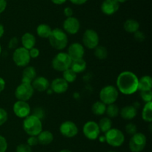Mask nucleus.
Segmentation results:
<instances>
[{
  "label": "nucleus",
  "instance_id": "obj_1",
  "mask_svg": "<svg viewBox=\"0 0 152 152\" xmlns=\"http://www.w3.org/2000/svg\"><path fill=\"white\" fill-rule=\"evenodd\" d=\"M138 80L137 75L132 72H122L117 76V89L123 95H132L138 90Z\"/></svg>",
  "mask_w": 152,
  "mask_h": 152
},
{
  "label": "nucleus",
  "instance_id": "obj_2",
  "mask_svg": "<svg viewBox=\"0 0 152 152\" xmlns=\"http://www.w3.org/2000/svg\"><path fill=\"white\" fill-rule=\"evenodd\" d=\"M48 39L50 46L56 50H62L68 46V35L64 30L61 28H56L52 29L51 33Z\"/></svg>",
  "mask_w": 152,
  "mask_h": 152
},
{
  "label": "nucleus",
  "instance_id": "obj_3",
  "mask_svg": "<svg viewBox=\"0 0 152 152\" xmlns=\"http://www.w3.org/2000/svg\"><path fill=\"white\" fill-rule=\"evenodd\" d=\"M22 128L28 135L37 136L42 131V120L34 114L29 115L24 119Z\"/></svg>",
  "mask_w": 152,
  "mask_h": 152
},
{
  "label": "nucleus",
  "instance_id": "obj_4",
  "mask_svg": "<svg viewBox=\"0 0 152 152\" xmlns=\"http://www.w3.org/2000/svg\"><path fill=\"white\" fill-rule=\"evenodd\" d=\"M118 97V89L113 85H107L104 86L99 92V100L106 105L115 103Z\"/></svg>",
  "mask_w": 152,
  "mask_h": 152
},
{
  "label": "nucleus",
  "instance_id": "obj_5",
  "mask_svg": "<svg viewBox=\"0 0 152 152\" xmlns=\"http://www.w3.org/2000/svg\"><path fill=\"white\" fill-rule=\"evenodd\" d=\"M72 60L67 52H59L52 60V67L58 72H64L71 66Z\"/></svg>",
  "mask_w": 152,
  "mask_h": 152
},
{
  "label": "nucleus",
  "instance_id": "obj_6",
  "mask_svg": "<svg viewBox=\"0 0 152 152\" xmlns=\"http://www.w3.org/2000/svg\"><path fill=\"white\" fill-rule=\"evenodd\" d=\"M105 142L112 147H120L124 143L125 136L123 131L117 128H112L105 134Z\"/></svg>",
  "mask_w": 152,
  "mask_h": 152
},
{
  "label": "nucleus",
  "instance_id": "obj_7",
  "mask_svg": "<svg viewBox=\"0 0 152 152\" xmlns=\"http://www.w3.org/2000/svg\"><path fill=\"white\" fill-rule=\"evenodd\" d=\"M29 50L24 47H17L13 53V61L19 67H25L31 61Z\"/></svg>",
  "mask_w": 152,
  "mask_h": 152
},
{
  "label": "nucleus",
  "instance_id": "obj_8",
  "mask_svg": "<svg viewBox=\"0 0 152 152\" xmlns=\"http://www.w3.org/2000/svg\"><path fill=\"white\" fill-rule=\"evenodd\" d=\"M34 89L31 83H22L16 88L15 90V97L19 101H28L34 95Z\"/></svg>",
  "mask_w": 152,
  "mask_h": 152
},
{
  "label": "nucleus",
  "instance_id": "obj_9",
  "mask_svg": "<svg viewBox=\"0 0 152 152\" xmlns=\"http://www.w3.org/2000/svg\"><path fill=\"white\" fill-rule=\"evenodd\" d=\"M146 137L142 133H137L132 136L129 141V148L132 152H141L145 148Z\"/></svg>",
  "mask_w": 152,
  "mask_h": 152
},
{
  "label": "nucleus",
  "instance_id": "obj_10",
  "mask_svg": "<svg viewBox=\"0 0 152 152\" xmlns=\"http://www.w3.org/2000/svg\"><path fill=\"white\" fill-rule=\"evenodd\" d=\"M99 34L93 29H87L85 31L83 36V46L88 49H94L99 46Z\"/></svg>",
  "mask_w": 152,
  "mask_h": 152
},
{
  "label": "nucleus",
  "instance_id": "obj_11",
  "mask_svg": "<svg viewBox=\"0 0 152 152\" xmlns=\"http://www.w3.org/2000/svg\"><path fill=\"white\" fill-rule=\"evenodd\" d=\"M83 132L87 139L90 140H95L99 137L100 130L97 122L94 121H88L83 125Z\"/></svg>",
  "mask_w": 152,
  "mask_h": 152
},
{
  "label": "nucleus",
  "instance_id": "obj_12",
  "mask_svg": "<svg viewBox=\"0 0 152 152\" xmlns=\"http://www.w3.org/2000/svg\"><path fill=\"white\" fill-rule=\"evenodd\" d=\"M59 132L63 137L73 138L78 134L79 129L77 125L72 121H65L59 126Z\"/></svg>",
  "mask_w": 152,
  "mask_h": 152
},
{
  "label": "nucleus",
  "instance_id": "obj_13",
  "mask_svg": "<svg viewBox=\"0 0 152 152\" xmlns=\"http://www.w3.org/2000/svg\"><path fill=\"white\" fill-rule=\"evenodd\" d=\"M31 107L28 101L18 100L13 104V113L17 117L21 118V119H25V117L29 116L31 113Z\"/></svg>",
  "mask_w": 152,
  "mask_h": 152
},
{
  "label": "nucleus",
  "instance_id": "obj_14",
  "mask_svg": "<svg viewBox=\"0 0 152 152\" xmlns=\"http://www.w3.org/2000/svg\"><path fill=\"white\" fill-rule=\"evenodd\" d=\"M80 29V22L74 16L67 17L63 22V30L66 34H76Z\"/></svg>",
  "mask_w": 152,
  "mask_h": 152
},
{
  "label": "nucleus",
  "instance_id": "obj_15",
  "mask_svg": "<svg viewBox=\"0 0 152 152\" xmlns=\"http://www.w3.org/2000/svg\"><path fill=\"white\" fill-rule=\"evenodd\" d=\"M67 53L72 61L80 59V58H83L85 55V48L81 43H74L69 46Z\"/></svg>",
  "mask_w": 152,
  "mask_h": 152
},
{
  "label": "nucleus",
  "instance_id": "obj_16",
  "mask_svg": "<svg viewBox=\"0 0 152 152\" xmlns=\"http://www.w3.org/2000/svg\"><path fill=\"white\" fill-rule=\"evenodd\" d=\"M120 8V3L117 0H104L101 4V10L108 16L114 14Z\"/></svg>",
  "mask_w": 152,
  "mask_h": 152
},
{
  "label": "nucleus",
  "instance_id": "obj_17",
  "mask_svg": "<svg viewBox=\"0 0 152 152\" xmlns=\"http://www.w3.org/2000/svg\"><path fill=\"white\" fill-rule=\"evenodd\" d=\"M69 83L64 80L62 77H57L52 80L50 85V88L52 92L56 94H62L66 92L68 89Z\"/></svg>",
  "mask_w": 152,
  "mask_h": 152
},
{
  "label": "nucleus",
  "instance_id": "obj_18",
  "mask_svg": "<svg viewBox=\"0 0 152 152\" xmlns=\"http://www.w3.org/2000/svg\"><path fill=\"white\" fill-rule=\"evenodd\" d=\"M31 85L34 90H37L38 92H45L50 88V83L48 79L43 76H38V77L37 76L36 78L32 81Z\"/></svg>",
  "mask_w": 152,
  "mask_h": 152
},
{
  "label": "nucleus",
  "instance_id": "obj_19",
  "mask_svg": "<svg viewBox=\"0 0 152 152\" xmlns=\"http://www.w3.org/2000/svg\"><path fill=\"white\" fill-rule=\"evenodd\" d=\"M120 115L125 120H132L137 115V108L134 105H126L120 110Z\"/></svg>",
  "mask_w": 152,
  "mask_h": 152
},
{
  "label": "nucleus",
  "instance_id": "obj_20",
  "mask_svg": "<svg viewBox=\"0 0 152 152\" xmlns=\"http://www.w3.org/2000/svg\"><path fill=\"white\" fill-rule=\"evenodd\" d=\"M37 77V71L34 66H27L22 72V82L23 83H31L33 80Z\"/></svg>",
  "mask_w": 152,
  "mask_h": 152
},
{
  "label": "nucleus",
  "instance_id": "obj_21",
  "mask_svg": "<svg viewBox=\"0 0 152 152\" xmlns=\"http://www.w3.org/2000/svg\"><path fill=\"white\" fill-rule=\"evenodd\" d=\"M22 47L25 48L28 50H30L32 48L35 47L36 37L33 34L30 32H26L22 36L21 38Z\"/></svg>",
  "mask_w": 152,
  "mask_h": 152
},
{
  "label": "nucleus",
  "instance_id": "obj_22",
  "mask_svg": "<svg viewBox=\"0 0 152 152\" xmlns=\"http://www.w3.org/2000/svg\"><path fill=\"white\" fill-rule=\"evenodd\" d=\"M37 137L38 139L39 143L42 145H47L50 144L53 140V134L48 130L42 131Z\"/></svg>",
  "mask_w": 152,
  "mask_h": 152
},
{
  "label": "nucleus",
  "instance_id": "obj_23",
  "mask_svg": "<svg viewBox=\"0 0 152 152\" xmlns=\"http://www.w3.org/2000/svg\"><path fill=\"white\" fill-rule=\"evenodd\" d=\"M86 67H87V63H86V61L83 58H80V59L73 60L70 68L74 72H76L77 74H79V73L83 72L86 69Z\"/></svg>",
  "mask_w": 152,
  "mask_h": 152
},
{
  "label": "nucleus",
  "instance_id": "obj_24",
  "mask_svg": "<svg viewBox=\"0 0 152 152\" xmlns=\"http://www.w3.org/2000/svg\"><path fill=\"white\" fill-rule=\"evenodd\" d=\"M152 88V78L150 75H144L138 80V90H151Z\"/></svg>",
  "mask_w": 152,
  "mask_h": 152
},
{
  "label": "nucleus",
  "instance_id": "obj_25",
  "mask_svg": "<svg viewBox=\"0 0 152 152\" xmlns=\"http://www.w3.org/2000/svg\"><path fill=\"white\" fill-rule=\"evenodd\" d=\"M123 28H124L125 31H127L128 33L134 34L136 31H139L140 23L136 19H127L124 22V24H123Z\"/></svg>",
  "mask_w": 152,
  "mask_h": 152
},
{
  "label": "nucleus",
  "instance_id": "obj_26",
  "mask_svg": "<svg viewBox=\"0 0 152 152\" xmlns=\"http://www.w3.org/2000/svg\"><path fill=\"white\" fill-rule=\"evenodd\" d=\"M52 29L50 25L47 24H40L37 28V34L41 38H48Z\"/></svg>",
  "mask_w": 152,
  "mask_h": 152
},
{
  "label": "nucleus",
  "instance_id": "obj_27",
  "mask_svg": "<svg viewBox=\"0 0 152 152\" xmlns=\"http://www.w3.org/2000/svg\"><path fill=\"white\" fill-rule=\"evenodd\" d=\"M106 104L101 101H97L94 103L91 106V111L96 116H102L105 113Z\"/></svg>",
  "mask_w": 152,
  "mask_h": 152
},
{
  "label": "nucleus",
  "instance_id": "obj_28",
  "mask_svg": "<svg viewBox=\"0 0 152 152\" xmlns=\"http://www.w3.org/2000/svg\"><path fill=\"white\" fill-rule=\"evenodd\" d=\"M99 130H100V132L102 133H106L107 131H109L111 128H112V121L110 118H108V116H105V117L101 118L100 120L99 121Z\"/></svg>",
  "mask_w": 152,
  "mask_h": 152
},
{
  "label": "nucleus",
  "instance_id": "obj_29",
  "mask_svg": "<svg viewBox=\"0 0 152 152\" xmlns=\"http://www.w3.org/2000/svg\"><path fill=\"white\" fill-rule=\"evenodd\" d=\"M142 118L145 122H151L152 121V102L145 103L142 110Z\"/></svg>",
  "mask_w": 152,
  "mask_h": 152
},
{
  "label": "nucleus",
  "instance_id": "obj_30",
  "mask_svg": "<svg viewBox=\"0 0 152 152\" xmlns=\"http://www.w3.org/2000/svg\"><path fill=\"white\" fill-rule=\"evenodd\" d=\"M105 113L107 114V116L110 119L116 118L119 114H120V109L117 104H111L106 106V110Z\"/></svg>",
  "mask_w": 152,
  "mask_h": 152
},
{
  "label": "nucleus",
  "instance_id": "obj_31",
  "mask_svg": "<svg viewBox=\"0 0 152 152\" xmlns=\"http://www.w3.org/2000/svg\"><path fill=\"white\" fill-rule=\"evenodd\" d=\"M77 74L76 72H74L71 68L62 72V78L66 80L68 83H73V82L75 81L76 79H77Z\"/></svg>",
  "mask_w": 152,
  "mask_h": 152
},
{
  "label": "nucleus",
  "instance_id": "obj_32",
  "mask_svg": "<svg viewBox=\"0 0 152 152\" xmlns=\"http://www.w3.org/2000/svg\"><path fill=\"white\" fill-rule=\"evenodd\" d=\"M94 55L97 59L105 60L108 57V50L102 46H97L94 49Z\"/></svg>",
  "mask_w": 152,
  "mask_h": 152
},
{
  "label": "nucleus",
  "instance_id": "obj_33",
  "mask_svg": "<svg viewBox=\"0 0 152 152\" xmlns=\"http://www.w3.org/2000/svg\"><path fill=\"white\" fill-rule=\"evenodd\" d=\"M140 97L142 101H145V103L151 102L152 100V91L151 90H145L140 91Z\"/></svg>",
  "mask_w": 152,
  "mask_h": 152
},
{
  "label": "nucleus",
  "instance_id": "obj_34",
  "mask_svg": "<svg viewBox=\"0 0 152 152\" xmlns=\"http://www.w3.org/2000/svg\"><path fill=\"white\" fill-rule=\"evenodd\" d=\"M126 131L127 134L132 136L137 133V125L134 123L130 122V123L127 124L126 125Z\"/></svg>",
  "mask_w": 152,
  "mask_h": 152
},
{
  "label": "nucleus",
  "instance_id": "obj_35",
  "mask_svg": "<svg viewBox=\"0 0 152 152\" xmlns=\"http://www.w3.org/2000/svg\"><path fill=\"white\" fill-rule=\"evenodd\" d=\"M16 152H33L32 148L31 146L28 145V144L25 143H22L17 145L16 148Z\"/></svg>",
  "mask_w": 152,
  "mask_h": 152
},
{
  "label": "nucleus",
  "instance_id": "obj_36",
  "mask_svg": "<svg viewBox=\"0 0 152 152\" xmlns=\"http://www.w3.org/2000/svg\"><path fill=\"white\" fill-rule=\"evenodd\" d=\"M8 119L7 112L4 109L0 107V126L4 125Z\"/></svg>",
  "mask_w": 152,
  "mask_h": 152
},
{
  "label": "nucleus",
  "instance_id": "obj_37",
  "mask_svg": "<svg viewBox=\"0 0 152 152\" xmlns=\"http://www.w3.org/2000/svg\"><path fill=\"white\" fill-rule=\"evenodd\" d=\"M7 148V142L3 136L0 135V152H5Z\"/></svg>",
  "mask_w": 152,
  "mask_h": 152
},
{
  "label": "nucleus",
  "instance_id": "obj_38",
  "mask_svg": "<svg viewBox=\"0 0 152 152\" xmlns=\"http://www.w3.org/2000/svg\"><path fill=\"white\" fill-rule=\"evenodd\" d=\"M27 144L31 146V147L38 145L39 142L37 136H30L28 139H27Z\"/></svg>",
  "mask_w": 152,
  "mask_h": 152
},
{
  "label": "nucleus",
  "instance_id": "obj_39",
  "mask_svg": "<svg viewBox=\"0 0 152 152\" xmlns=\"http://www.w3.org/2000/svg\"><path fill=\"white\" fill-rule=\"evenodd\" d=\"M18 44H19V40H18L17 37H12L8 43V48L11 49H15L17 48Z\"/></svg>",
  "mask_w": 152,
  "mask_h": 152
},
{
  "label": "nucleus",
  "instance_id": "obj_40",
  "mask_svg": "<svg viewBox=\"0 0 152 152\" xmlns=\"http://www.w3.org/2000/svg\"><path fill=\"white\" fill-rule=\"evenodd\" d=\"M29 54H30V57H31V58H37L39 56L40 52L39 50V49H37V48L36 47H34L31 49H30Z\"/></svg>",
  "mask_w": 152,
  "mask_h": 152
},
{
  "label": "nucleus",
  "instance_id": "obj_41",
  "mask_svg": "<svg viewBox=\"0 0 152 152\" xmlns=\"http://www.w3.org/2000/svg\"><path fill=\"white\" fill-rule=\"evenodd\" d=\"M134 34V38L139 42H142L145 39V36L144 33L140 31H136Z\"/></svg>",
  "mask_w": 152,
  "mask_h": 152
},
{
  "label": "nucleus",
  "instance_id": "obj_42",
  "mask_svg": "<svg viewBox=\"0 0 152 152\" xmlns=\"http://www.w3.org/2000/svg\"><path fill=\"white\" fill-rule=\"evenodd\" d=\"M64 14L67 17H71V16H73V14H74V11H73V9L70 7H66L65 9H64Z\"/></svg>",
  "mask_w": 152,
  "mask_h": 152
},
{
  "label": "nucleus",
  "instance_id": "obj_43",
  "mask_svg": "<svg viewBox=\"0 0 152 152\" xmlns=\"http://www.w3.org/2000/svg\"><path fill=\"white\" fill-rule=\"evenodd\" d=\"M7 7V1L6 0H0V13L4 12Z\"/></svg>",
  "mask_w": 152,
  "mask_h": 152
},
{
  "label": "nucleus",
  "instance_id": "obj_44",
  "mask_svg": "<svg viewBox=\"0 0 152 152\" xmlns=\"http://www.w3.org/2000/svg\"><path fill=\"white\" fill-rule=\"evenodd\" d=\"M88 0H70L71 3L74 4H77V5H82V4H84L85 3L87 2Z\"/></svg>",
  "mask_w": 152,
  "mask_h": 152
},
{
  "label": "nucleus",
  "instance_id": "obj_45",
  "mask_svg": "<svg viewBox=\"0 0 152 152\" xmlns=\"http://www.w3.org/2000/svg\"><path fill=\"white\" fill-rule=\"evenodd\" d=\"M4 88H5V80L0 77V93L4 90Z\"/></svg>",
  "mask_w": 152,
  "mask_h": 152
},
{
  "label": "nucleus",
  "instance_id": "obj_46",
  "mask_svg": "<svg viewBox=\"0 0 152 152\" xmlns=\"http://www.w3.org/2000/svg\"><path fill=\"white\" fill-rule=\"evenodd\" d=\"M66 1L67 0H51V1L53 3V4H58V5H60V4H64Z\"/></svg>",
  "mask_w": 152,
  "mask_h": 152
},
{
  "label": "nucleus",
  "instance_id": "obj_47",
  "mask_svg": "<svg viewBox=\"0 0 152 152\" xmlns=\"http://www.w3.org/2000/svg\"><path fill=\"white\" fill-rule=\"evenodd\" d=\"M4 28L3 26V25H1L0 23V39L2 37V36L4 35Z\"/></svg>",
  "mask_w": 152,
  "mask_h": 152
},
{
  "label": "nucleus",
  "instance_id": "obj_48",
  "mask_svg": "<svg viewBox=\"0 0 152 152\" xmlns=\"http://www.w3.org/2000/svg\"><path fill=\"white\" fill-rule=\"evenodd\" d=\"M98 138H99V142H105V136H100V137H99Z\"/></svg>",
  "mask_w": 152,
  "mask_h": 152
},
{
  "label": "nucleus",
  "instance_id": "obj_49",
  "mask_svg": "<svg viewBox=\"0 0 152 152\" xmlns=\"http://www.w3.org/2000/svg\"><path fill=\"white\" fill-rule=\"evenodd\" d=\"M59 152H72L71 150H69V149H62V150H61Z\"/></svg>",
  "mask_w": 152,
  "mask_h": 152
},
{
  "label": "nucleus",
  "instance_id": "obj_50",
  "mask_svg": "<svg viewBox=\"0 0 152 152\" xmlns=\"http://www.w3.org/2000/svg\"><path fill=\"white\" fill-rule=\"evenodd\" d=\"M117 1H118V2L120 4V3H124V2H126V1H127V0H117Z\"/></svg>",
  "mask_w": 152,
  "mask_h": 152
},
{
  "label": "nucleus",
  "instance_id": "obj_51",
  "mask_svg": "<svg viewBox=\"0 0 152 152\" xmlns=\"http://www.w3.org/2000/svg\"><path fill=\"white\" fill-rule=\"evenodd\" d=\"M1 45H0V55H1Z\"/></svg>",
  "mask_w": 152,
  "mask_h": 152
},
{
  "label": "nucleus",
  "instance_id": "obj_52",
  "mask_svg": "<svg viewBox=\"0 0 152 152\" xmlns=\"http://www.w3.org/2000/svg\"><path fill=\"white\" fill-rule=\"evenodd\" d=\"M108 152H116V151H108Z\"/></svg>",
  "mask_w": 152,
  "mask_h": 152
}]
</instances>
